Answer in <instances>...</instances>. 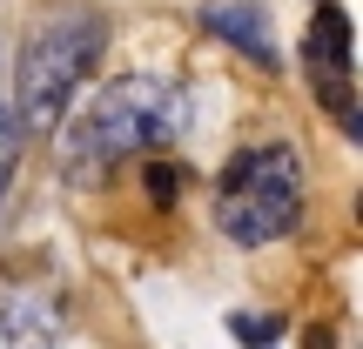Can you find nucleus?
Instances as JSON below:
<instances>
[{
  "label": "nucleus",
  "instance_id": "nucleus-1",
  "mask_svg": "<svg viewBox=\"0 0 363 349\" xmlns=\"http://www.w3.org/2000/svg\"><path fill=\"white\" fill-rule=\"evenodd\" d=\"M182 128H189V94L169 74H121L61 135V168H67V181H94L121 155H148L155 142H169Z\"/></svg>",
  "mask_w": 363,
  "mask_h": 349
},
{
  "label": "nucleus",
  "instance_id": "nucleus-2",
  "mask_svg": "<svg viewBox=\"0 0 363 349\" xmlns=\"http://www.w3.org/2000/svg\"><path fill=\"white\" fill-rule=\"evenodd\" d=\"M101 47H108V27L94 13H61V21L34 27L21 40V67H13V121H21V135L61 128L74 94L88 88Z\"/></svg>",
  "mask_w": 363,
  "mask_h": 349
},
{
  "label": "nucleus",
  "instance_id": "nucleus-3",
  "mask_svg": "<svg viewBox=\"0 0 363 349\" xmlns=\"http://www.w3.org/2000/svg\"><path fill=\"white\" fill-rule=\"evenodd\" d=\"M303 215V161L296 148H256V155H235L222 168V188H216V229L229 242L256 248V242H276L289 235Z\"/></svg>",
  "mask_w": 363,
  "mask_h": 349
},
{
  "label": "nucleus",
  "instance_id": "nucleus-4",
  "mask_svg": "<svg viewBox=\"0 0 363 349\" xmlns=\"http://www.w3.org/2000/svg\"><path fill=\"white\" fill-rule=\"evenodd\" d=\"M303 67H310L323 108H337V115L350 121V135H363V121H357V108H350V13H343L337 0L316 7L310 34H303Z\"/></svg>",
  "mask_w": 363,
  "mask_h": 349
},
{
  "label": "nucleus",
  "instance_id": "nucleus-5",
  "mask_svg": "<svg viewBox=\"0 0 363 349\" xmlns=\"http://www.w3.org/2000/svg\"><path fill=\"white\" fill-rule=\"evenodd\" d=\"M202 27L216 40H229L235 54H249L256 67H276V40H269V21H262V7H208Z\"/></svg>",
  "mask_w": 363,
  "mask_h": 349
},
{
  "label": "nucleus",
  "instance_id": "nucleus-6",
  "mask_svg": "<svg viewBox=\"0 0 363 349\" xmlns=\"http://www.w3.org/2000/svg\"><path fill=\"white\" fill-rule=\"evenodd\" d=\"M182 181H189V175H182L175 161H148V168H142V188H148V202H162V208H169L175 195H182Z\"/></svg>",
  "mask_w": 363,
  "mask_h": 349
},
{
  "label": "nucleus",
  "instance_id": "nucleus-7",
  "mask_svg": "<svg viewBox=\"0 0 363 349\" xmlns=\"http://www.w3.org/2000/svg\"><path fill=\"white\" fill-rule=\"evenodd\" d=\"M21 121H13V108H0V195H7V181H13V168H21Z\"/></svg>",
  "mask_w": 363,
  "mask_h": 349
},
{
  "label": "nucleus",
  "instance_id": "nucleus-8",
  "mask_svg": "<svg viewBox=\"0 0 363 349\" xmlns=\"http://www.w3.org/2000/svg\"><path fill=\"white\" fill-rule=\"evenodd\" d=\"M276 316H235V336H249V343H262V336H276Z\"/></svg>",
  "mask_w": 363,
  "mask_h": 349
}]
</instances>
